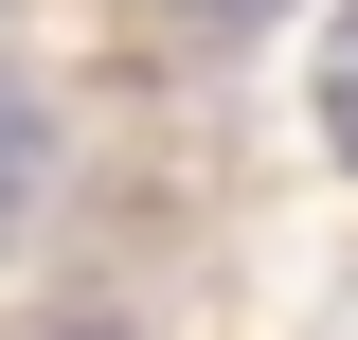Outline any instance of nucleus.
I'll list each match as a JSON object with an SVG mask.
<instances>
[{"label": "nucleus", "instance_id": "nucleus-1", "mask_svg": "<svg viewBox=\"0 0 358 340\" xmlns=\"http://www.w3.org/2000/svg\"><path fill=\"white\" fill-rule=\"evenodd\" d=\"M36 215V90H0V233Z\"/></svg>", "mask_w": 358, "mask_h": 340}, {"label": "nucleus", "instance_id": "nucleus-2", "mask_svg": "<svg viewBox=\"0 0 358 340\" xmlns=\"http://www.w3.org/2000/svg\"><path fill=\"white\" fill-rule=\"evenodd\" d=\"M322 126H341V162H358V18H341V54H322Z\"/></svg>", "mask_w": 358, "mask_h": 340}, {"label": "nucleus", "instance_id": "nucleus-3", "mask_svg": "<svg viewBox=\"0 0 358 340\" xmlns=\"http://www.w3.org/2000/svg\"><path fill=\"white\" fill-rule=\"evenodd\" d=\"M215 18H268V0H215Z\"/></svg>", "mask_w": 358, "mask_h": 340}]
</instances>
